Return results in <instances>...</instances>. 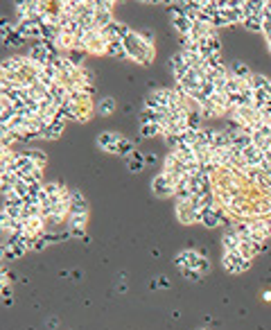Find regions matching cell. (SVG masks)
Returning <instances> with one entry per match:
<instances>
[{
	"label": "cell",
	"instance_id": "cell-1",
	"mask_svg": "<svg viewBox=\"0 0 271 330\" xmlns=\"http://www.w3.org/2000/svg\"><path fill=\"white\" fill-rule=\"evenodd\" d=\"M124 50H127V57L133 61H138V64L143 66H149L154 59V45L145 43L143 36H140V32H131V34L124 39Z\"/></svg>",
	"mask_w": 271,
	"mask_h": 330
},
{
	"label": "cell",
	"instance_id": "cell-2",
	"mask_svg": "<svg viewBox=\"0 0 271 330\" xmlns=\"http://www.w3.org/2000/svg\"><path fill=\"white\" fill-rule=\"evenodd\" d=\"M222 265L228 274H242V271H247L251 267V260L247 256H242V251H231V253H224Z\"/></svg>",
	"mask_w": 271,
	"mask_h": 330
},
{
	"label": "cell",
	"instance_id": "cell-3",
	"mask_svg": "<svg viewBox=\"0 0 271 330\" xmlns=\"http://www.w3.org/2000/svg\"><path fill=\"white\" fill-rule=\"evenodd\" d=\"M152 190H154L156 197H170V195L177 192V188H174V181L170 179V174L158 172L156 177H154V181H152Z\"/></svg>",
	"mask_w": 271,
	"mask_h": 330
},
{
	"label": "cell",
	"instance_id": "cell-4",
	"mask_svg": "<svg viewBox=\"0 0 271 330\" xmlns=\"http://www.w3.org/2000/svg\"><path fill=\"white\" fill-rule=\"evenodd\" d=\"M199 258H201L199 251H194V249H183V251H179L177 256H174V265H177L179 269H197Z\"/></svg>",
	"mask_w": 271,
	"mask_h": 330
},
{
	"label": "cell",
	"instance_id": "cell-5",
	"mask_svg": "<svg viewBox=\"0 0 271 330\" xmlns=\"http://www.w3.org/2000/svg\"><path fill=\"white\" fill-rule=\"evenodd\" d=\"M120 143H122V136H118V133H113V131H104L97 136V147L104 149V152H108V154H118Z\"/></svg>",
	"mask_w": 271,
	"mask_h": 330
},
{
	"label": "cell",
	"instance_id": "cell-6",
	"mask_svg": "<svg viewBox=\"0 0 271 330\" xmlns=\"http://www.w3.org/2000/svg\"><path fill=\"white\" fill-rule=\"evenodd\" d=\"M177 220L181 224H199V211H194L190 202L177 204Z\"/></svg>",
	"mask_w": 271,
	"mask_h": 330
},
{
	"label": "cell",
	"instance_id": "cell-7",
	"mask_svg": "<svg viewBox=\"0 0 271 330\" xmlns=\"http://www.w3.org/2000/svg\"><path fill=\"white\" fill-rule=\"evenodd\" d=\"M168 64H170V70H172V75H174V79H177V82H179V79H183L187 73H190V70H192L190 66L185 64V59H183L181 52H179V54H172Z\"/></svg>",
	"mask_w": 271,
	"mask_h": 330
},
{
	"label": "cell",
	"instance_id": "cell-8",
	"mask_svg": "<svg viewBox=\"0 0 271 330\" xmlns=\"http://www.w3.org/2000/svg\"><path fill=\"white\" fill-rule=\"evenodd\" d=\"M70 215H89V202L82 195V190L70 192Z\"/></svg>",
	"mask_w": 271,
	"mask_h": 330
},
{
	"label": "cell",
	"instance_id": "cell-9",
	"mask_svg": "<svg viewBox=\"0 0 271 330\" xmlns=\"http://www.w3.org/2000/svg\"><path fill=\"white\" fill-rule=\"evenodd\" d=\"M104 32H106L108 41H111V39H120V41H124L129 34H131L133 30H131V27H127L124 23H118V20H113V23L108 25V27H106Z\"/></svg>",
	"mask_w": 271,
	"mask_h": 330
},
{
	"label": "cell",
	"instance_id": "cell-10",
	"mask_svg": "<svg viewBox=\"0 0 271 330\" xmlns=\"http://www.w3.org/2000/svg\"><path fill=\"white\" fill-rule=\"evenodd\" d=\"M222 246H224V253L240 251V246H242V237L237 235V233L233 231V228H228V231L222 235Z\"/></svg>",
	"mask_w": 271,
	"mask_h": 330
},
{
	"label": "cell",
	"instance_id": "cell-11",
	"mask_svg": "<svg viewBox=\"0 0 271 330\" xmlns=\"http://www.w3.org/2000/svg\"><path fill=\"white\" fill-rule=\"evenodd\" d=\"M64 129H66V122L59 118H54L52 122L48 124V127L41 131V138H48V140H54V138H59V136H64Z\"/></svg>",
	"mask_w": 271,
	"mask_h": 330
},
{
	"label": "cell",
	"instance_id": "cell-12",
	"mask_svg": "<svg viewBox=\"0 0 271 330\" xmlns=\"http://www.w3.org/2000/svg\"><path fill=\"white\" fill-rule=\"evenodd\" d=\"M199 224L206 228H215L222 224L219 215H217V208H206V211H199Z\"/></svg>",
	"mask_w": 271,
	"mask_h": 330
},
{
	"label": "cell",
	"instance_id": "cell-13",
	"mask_svg": "<svg viewBox=\"0 0 271 330\" xmlns=\"http://www.w3.org/2000/svg\"><path fill=\"white\" fill-rule=\"evenodd\" d=\"M231 77H235V79H240V82H249V79L253 77V73H251V68H249L244 61H233L231 64Z\"/></svg>",
	"mask_w": 271,
	"mask_h": 330
},
{
	"label": "cell",
	"instance_id": "cell-14",
	"mask_svg": "<svg viewBox=\"0 0 271 330\" xmlns=\"http://www.w3.org/2000/svg\"><path fill=\"white\" fill-rule=\"evenodd\" d=\"M57 118L59 120H77V122H82V113H79V107L73 102H66L64 107L59 109V113H57Z\"/></svg>",
	"mask_w": 271,
	"mask_h": 330
},
{
	"label": "cell",
	"instance_id": "cell-15",
	"mask_svg": "<svg viewBox=\"0 0 271 330\" xmlns=\"http://www.w3.org/2000/svg\"><path fill=\"white\" fill-rule=\"evenodd\" d=\"M172 27L179 32L181 36H190L192 34V27H194V23L190 18H185V16H174L172 18Z\"/></svg>",
	"mask_w": 271,
	"mask_h": 330
},
{
	"label": "cell",
	"instance_id": "cell-16",
	"mask_svg": "<svg viewBox=\"0 0 271 330\" xmlns=\"http://www.w3.org/2000/svg\"><path fill=\"white\" fill-rule=\"evenodd\" d=\"M106 54H108V57H115V59H129L127 50H124V41H120V39H111V41H108Z\"/></svg>",
	"mask_w": 271,
	"mask_h": 330
},
{
	"label": "cell",
	"instance_id": "cell-17",
	"mask_svg": "<svg viewBox=\"0 0 271 330\" xmlns=\"http://www.w3.org/2000/svg\"><path fill=\"white\" fill-rule=\"evenodd\" d=\"M145 165H147V161H145V154L138 152V149H136V152H133L131 156L127 158V168H129V172H133V174L140 172Z\"/></svg>",
	"mask_w": 271,
	"mask_h": 330
},
{
	"label": "cell",
	"instance_id": "cell-18",
	"mask_svg": "<svg viewBox=\"0 0 271 330\" xmlns=\"http://www.w3.org/2000/svg\"><path fill=\"white\" fill-rule=\"evenodd\" d=\"M25 64V57H9L2 61V73H20Z\"/></svg>",
	"mask_w": 271,
	"mask_h": 330
},
{
	"label": "cell",
	"instance_id": "cell-19",
	"mask_svg": "<svg viewBox=\"0 0 271 330\" xmlns=\"http://www.w3.org/2000/svg\"><path fill=\"white\" fill-rule=\"evenodd\" d=\"M86 222H89V215H70L68 217V231H86Z\"/></svg>",
	"mask_w": 271,
	"mask_h": 330
},
{
	"label": "cell",
	"instance_id": "cell-20",
	"mask_svg": "<svg viewBox=\"0 0 271 330\" xmlns=\"http://www.w3.org/2000/svg\"><path fill=\"white\" fill-rule=\"evenodd\" d=\"M154 136H165V129L161 124H140V138H154Z\"/></svg>",
	"mask_w": 271,
	"mask_h": 330
},
{
	"label": "cell",
	"instance_id": "cell-21",
	"mask_svg": "<svg viewBox=\"0 0 271 330\" xmlns=\"http://www.w3.org/2000/svg\"><path fill=\"white\" fill-rule=\"evenodd\" d=\"M269 82H271L269 77H265V75H260V73H253V77L249 79L247 84L251 91H265L267 86H269Z\"/></svg>",
	"mask_w": 271,
	"mask_h": 330
},
{
	"label": "cell",
	"instance_id": "cell-22",
	"mask_svg": "<svg viewBox=\"0 0 271 330\" xmlns=\"http://www.w3.org/2000/svg\"><path fill=\"white\" fill-rule=\"evenodd\" d=\"M233 231H235L237 235L242 237V240H253V228H251V222H249V220H244V222H237L235 226H233Z\"/></svg>",
	"mask_w": 271,
	"mask_h": 330
},
{
	"label": "cell",
	"instance_id": "cell-23",
	"mask_svg": "<svg viewBox=\"0 0 271 330\" xmlns=\"http://www.w3.org/2000/svg\"><path fill=\"white\" fill-rule=\"evenodd\" d=\"M269 102H271V98L267 95V91H256V93H253V109H256V111H260V113H262Z\"/></svg>",
	"mask_w": 271,
	"mask_h": 330
},
{
	"label": "cell",
	"instance_id": "cell-24",
	"mask_svg": "<svg viewBox=\"0 0 271 330\" xmlns=\"http://www.w3.org/2000/svg\"><path fill=\"white\" fill-rule=\"evenodd\" d=\"M242 25H244L249 32H265V20H262L260 16H249V18H244Z\"/></svg>",
	"mask_w": 271,
	"mask_h": 330
},
{
	"label": "cell",
	"instance_id": "cell-25",
	"mask_svg": "<svg viewBox=\"0 0 271 330\" xmlns=\"http://www.w3.org/2000/svg\"><path fill=\"white\" fill-rule=\"evenodd\" d=\"M187 129H192V131H201L203 129L201 111H190V115H187Z\"/></svg>",
	"mask_w": 271,
	"mask_h": 330
},
{
	"label": "cell",
	"instance_id": "cell-26",
	"mask_svg": "<svg viewBox=\"0 0 271 330\" xmlns=\"http://www.w3.org/2000/svg\"><path fill=\"white\" fill-rule=\"evenodd\" d=\"M115 100L113 98H102L99 100V104H97V111H99V115H111L115 111Z\"/></svg>",
	"mask_w": 271,
	"mask_h": 330
},
{
	"label": "cell",
	"instance_id": "cell-27",
	"mask_svg": "<svg viewBox=\"0 0 271 330\" xmlns=\"http://www.w3.org/2000/svg\"><path fill=\"white\" fill-rule=\"evenodd\" d=\"M25 156L30 158V161L34 163L36 168H41V170L45 168V161H48V158H45L43 152H39V149H27V152H25Z\"/></svg>",
	"mask_w": 271,
	"mask_h": 330
},
{
	"label": "cell",
	"instance_id": "cell-28",
	"mask_svg": "<svg viewBox=\"0 0 271 330\" xmlns=\"http://www.w3.org/2000/svg\"><path fill=\"white\" fill-rule=\"evenodd\" d=\"M2 43H5V45H11V48H20V45L25 43V36L18 34V32H11L9 36H5V39H2Z\"/></svg>",
	"mask_w": 271,
	"mask_h": 330
},
{
	"label": "cell",
	"instance_id": "cell-29",
	"mask_svg": "<svg viewBox=\"0 0 271 330\" xmlns=\"http://www.w3.org/2000/svg\"><path fill=\"white\" fill-rule=\"evenodd\" d=\"M86 54H89V52H84V50H70V52H66V57H68L75 66H84Z\"/></svg>",
	"mask_w": 271,
	"mask_h": 330
},
{
	"label": "cell",
	"instance_id": "cell-30",
	"mask_svg": "<svg viewBox=\"0 0 271 330\" xmlns=\"http://www.w3.org/2000/svg\"><path fill=\"white\" fill-rule=\"evenodd\" d=\"M133 152H136V145H133L131 140H124V138H122V143H120V147H118V156L129 158Z\"/></svg>",
	"mask_w": 271,
	"mask_h": 330
},
{
	"label": "cell",
	"instance_id": "cell-31",
	"mask_svg": "<svg viewBox=\"0 0 271 330\" xmlns=\"http://www.w3.org/2000/svg\"><path fill=\"white\" fill-rule=\"evenodd\" d=\"M0 140H2V147H5V149H9L11 145H14L16 140H18V136H16V133H11L9 129H5V127H2V138H0Z\"/></svg>",
	"mask_w": 271,
	"mask_h": 330
},
{
	"label": "cell",
	"instance_id": "cell-32",
	"mask_svg": "<svg viewBox=\"0 0 271 330\" xmlns=\"http://www.w3.org/2000/svg\"><path fill=\"white\" fill-rule=\"evenodd\" d=\"M165 145H168L172 152H179L181 145H183V140H181V136H172V133H168V136H165Z\"/></svg>",
	"mask_w": 271,
	"mask_h": 330
},
{
	"label": "cell",
	"instance_id": "cell-33",
	"mask_svg": "<svg viewBox=\"0 0 271 330\" xmlns=\"http://www.w3.org/2000/svg\"><path fill=\"white\" fill-rule=\"evenodd\" d=\"M181 276L185 278V281H190V283H199L203 274H199L197 269H181Z\"/></svg>",
	"mask_w": 271,
	"mask_h": 330
},
{
	"label": "cell",
	"instance_id": "cell-34",
	"mask_svg": "<svg viewBox=\"0 0 271 330\" xmlns=\"http://www.w3.org/2000/svg\"><path fill=\"white\" fill-rule=\"evenodd\" d=\"M197 271L199 274H208V271H210V260H208L203 253H201V258H199V262H197Z\"/></svg>",
	"mask_w": 271,
	"mask_h": 330
},
{
	"label": "cell",
	"instance_id": "cell-35",
	"mask_svg": "<svg viewBox=\"0 0 271 330\" xmlns=\"http://www.w3.org/2000/svg\"><path fill=\"white\" fill-rule=\"evenodd\" d=\"M11 303H14V299H11V287L9 285H2V306L9 308Z\"/></svg>",
	"mask_w": 271,
	"mask_h": 330
},
{
	"label": "cell",
	"instance_id": "cell-36",
	"mask_svg": "<svg viewBox=\"0 0 271 330\" xmlns=\"http://www.w3.org/2000/svg\"><path fill=\"white\" fill-rule=\"evenodd\" d=\"M140 36H143V41H145V43L154 45V34H152V32H140Z\"/></svg>",
	"mask_w": 271,
	"mask_h": 330
},
{
	"label": "cell",
	"instance_id": "cell-37",
	"mask_svg": "<svg viewBox=\"0 0 271 330\" xmlns=\"http://www.w3.org/2000/svg\"><path fill=\"white\" fill-rule=\"evenodd\" d=\"M152 287H170V283H168V278H165V276H161V278H158V283H152Z\"/></svg>",
	"mask_w": 271,
	"mask_h": 330
},
{
	"label": "cell",
	"instance_id": "cell-38",
	"mask_svg": "<svg viewBox=\"0 0 271 330\" xmlns=\"http://www.w3.org/2000/svg\"><path fill=\"white\" fill-rule=\"evenodd\" d=\"M145 161H147V165L149 163H156V154H145Z\"/></svg>",
	"mask_w": 271,
	"mask_h": 330
},
{
	"label": "cell",
	"instance_id": "cell-39",
	"mask_svg": "<svg viewBox=\"0 0 271 330\" xmlns=\"http://www.w3.org/2000/svg\"><path fill=\"white\" fill-rule=\"evenodd\" d=\"M262 115H265V118H269V115H271V102H269V104H267V107H265V111H262Z\"/></svg>",
	"mask_w": 271,
	"mask_h": 330
},
{
	"label": "cell",
	"instance_id": "cell-40",
	"mask_svg": "<svg viewBox=\"0 0 271 330\" xmlns=\"http://www.w3.org/2000/svg\"><path fill=\"white\" fill-rule=\"evenodd\" d=\"M265 91H267V95H269V98H271V82H269V86H267Z\"/></svg>",
	"mask_w": 271,
	"mask_h": 330
},
{
	"label": "cell",
	"instance_id": "cell-41",
	"mask_svg": "<svg viewBox=\"0 0 271 330\" xmlns=\"http://www.w3.org/2000/svg\"><path fill=\"white\" fill-rule=\"evenodd\" d=\"M269 237H271V220H269Z\"/></svg>",
	"mask_w": 271,
	"mask_h": 330
},
{
	"label": "cell",
	"instance_id": "cell-42",
	"mask_svg": "<svg viewBox=\"0 0 271 330\" xmlns=\"http://www.w3.org/2000/svg\"><path fill=\"white\" fill-rule=\"evenodd\" d=\"M267 9H269V11H271V2H267Z\"/></svg>",
	"mask_w": 271,
	"mask_h": 330
},
{
	"label": "cell",
	"instance_id": "cell-43",
	"mask_svg": "<svg viewBox=\"0 0 271 330\" xmlns=\"http://www.w3.org/2000/svg\"><path fill=\"white\" fill-rule=\"evenodd\" d=\"M267 122H269V124H271V115H269V118H267Z\"/></svg>",
	"mask_w": 271,
	"mask_h": 330
},
{
	"label": "cell",
	"instance_id": "cell-44",
	"mask_svg": "<svg viewBox=\"0 0 271 330\" xmlns=\"http://www.w3.org/2000/svg\"><path fill=\"white\" fill-rule=\"evenodd\" d=\"M269 52H271V50H269Z\"/></svg>",
	"mask_w": 271,
	"mask_h": 330
}]
</instances>
